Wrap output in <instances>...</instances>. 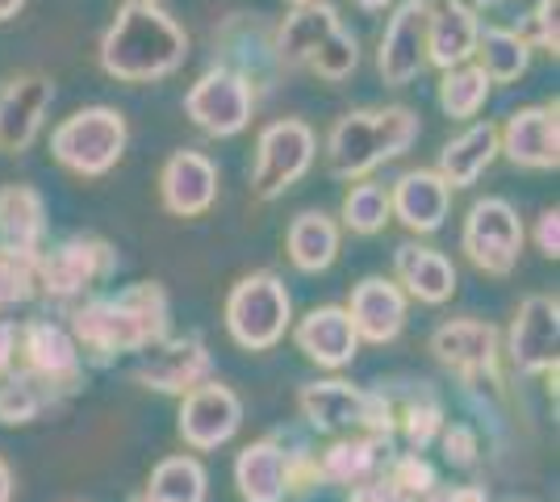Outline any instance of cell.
I'll return each mask as SVG.
<instances>
[{
	"label": "cell",
	"mask_w": 560,
	"mask_h": 502,
	"mask_svg": "<svg viewBox=\"0 0 560 502\" xmlns=\"http://www.w3.org/2000/svg\"><path fill=\"white\" fill-rule=\"evenodd\" d=\"M172 306L167 289L160 281H139L121 289L117 297H89L71 311V339L80 357L89 352L96 364H109L117 357H135L167 339Z\"/></svg>",
	"instance_id": "6da1fadb"
},
{
	"label": "cell",
	"mask_w": 560,
	"mask_h": 502,
	"mask_svg": "<svg viewBox=\"0 0 560 502\" xmlns=\"http://www.w3.org/2000/svg\"><path fill=\"white\" fill-rule=\"evenodd\" d=\"M188 59V34L160 4L126 0L101 38V68L121 84H151L180 72Z\"/></svg>",
	"instance_id": "7a4b0ae2"
},
{
	"label": "cell",
	"mask_w": 560,
	"mask_h": 502,
	"mask_svg": "<svg viewBox=\"0 0 560 502\" xmlns=\"http://www.w3.org/2000/svg\"><path fill=\"white\" fill-rule=\"evenodd\" d=\"M419 114L406 105L385 109H351L330 126L327 135V167L339 180H360L376 164L406 155L419 139Z\"/></svg>",
	"instance_id": "3957f363"
},
{
	"label": "cell",
	"mask_w": 560,
	"mask_h": 502,
	"mask_svg": "<svg viewBox=\"0 0 560 502\" xmlns=\"http://www.w3.org/2000/svg\"><path fill=\"white\" fill-rule=\"evenodd\" d=\"M298 410L318 435H376L394 444V410L385 389H360L351 382H305Z\"/></svg>",
	"instance_id": "277c9868"
},
{
	"label": "cell",
	"mask_w": 560,
	"mask_h": 502,
	"mask_svg": "<svg viewBox=\"0 0 560 502\" xmlns=\"http://www.w3.org/2000/svg\"><path fill=\"white\" fill-rule=\"evenodd\" d=\"M234 486L243 502H293L323 486L314 453H284L280 435H259L234 456Z\"/></svg>",
	"instance_id": "5b68a950"
},
{
	"label": "cell",
	"mask_w": 560,
	"mask_h": 502,
	"mask_svg": "<svg viewBox=\"0 0 560 502\" xmlns=\"http://www.w3.org/2000/svg\"><path fill=\"white\" fill-rule=\"evenodd\" d=\"M130 143V126L126 114H117L109 105H89L75 109L50 130V155L55 164H63L75 176H105L114 172L117 160L126 155Z\"/></svg>",
	"instance_id": "8992f818"
},
{
	"label": "cell",
	"mask_w": 560,
	"mask_h": 502,
	"mask_svg": "<svg viewBox=\"0 0 560 502\" xmlns=\"http://www.w3.org/2000/svg\"><path fill=\"white\" fill-rule=\"evenodd\" d=\"M293 327V297L277 272H247L226 293V331L247 352L277 348Z\"/></svg>",
	"instance_id": "52a82bcc"
},
{
	"label": "cell",
	"mask_w": 560,
	"mask_h": 502,
	"mask_svg": "<svg viewBox=\"0 0 560 502\" xmlns=\"http://www.w3.org/2000/svg\"><path fill=\"white\" fill-rule=\"evenodd\" d=\"M117 272V247L101 235H68L50 252H38V293L50 302H75L101 289Z\"/></svg>",
	"instance_id": "ba28073f"
},
{
	"label": "cell",
	"mask_w": 560,
	"mask_h": 502,
	"mask_svg": "<svg viewBox=\"0 0 560 502\" xmlns=\"http://www.w3.org/2000/svg\"><path fill=\"white\" fill-rule=\"evenodd\" d=\"M318 155V139L302 118H280L259 130L256 167H252V192L259 201H277L284 189L302 180Z\"/></svg>",
	"instance_id": "9c48e42d"
},
{
	"label": "cell",
	"mask_w": 560,
	"mask_h": 502,
	"mask_svg": "<svg viewBox=\"0 0 560 502\" xmlns=\"http://www.w3.org/2000/svg\"><path fill=\"white\" fill-rule=\"evenodd\" d=\"M460 252H465L477 272L511 277L514 264H518V252H523V222H518L511 201H502V197L472 201L465 231H460Z\"/></svg>",
	"instance_id": "30bf717a"
},
{
	"label": "cell",
	"mask_w": 560,
	"mask_h": 502,
	"mask_svg": "<svg viewBox=\"0 0 560 502\" xmlns=\"http://www.w3.org/2000/svg\"><path fill=\"white\" fill-rule=\"evenodd\" d=\"M185 114L192 118V126H201L213 139H234L252 126L256 89L238 72L213 63L210 72L197 75V84L185 93Z\"/></svg>",
	"instance_id": "8fae6325"
},
{
	"label": "cell",
	"mask_w": 560,
	"mask_h": 502,
	"mask_svg": "<svg viewBox=\"0 0 560 502\" xmlns=\"http://www.w3.org/2000/svg\"><path fill=\"white\" fill-rule=\"evenodd\" d=\"M431 357L444 364L452 377L465 385H498V360H502V335L481 318H447L431 331Z\"/></svg>",
	"instance_id": "7c38bea8"
},
{
	"label": "cell",
	"mask_w": 560,
	"mask_h": 502,
	"mask_svg": "<svg viewBox=\"0 0 560 502\" xmlns=\"http://www.w3.org/2000/svg\"><path fill=\"white\" fill-rule=\"evenodd\" d=\"M130 377L142 389H155L167 398H185L197 385L213 382V357L201 335H167L155 348H147L142 360L130 369Z\"/></svg>",
	"instance_id": "4fadbf2b"
},
{
	"label": "cell",
	"mask_w": 560,
	"mask_h": 502,
	"mask_svg": "<svg viewBox=\"0 0 560 502\" xmlns=\"http://www.w3.org/2000/svg\"><path fill=\"white\" fill-rule=\"evenodd\" d=\"M560 348V302L552 293H527L514 311L511 335H506V357L518 377L557 373Z\"/></svg>",
	"instance_id": "5bb4252c"
},
{
	"label": "cell",
	"mask_w": 560,
	"mask_h": 502,
	"mask_svg": "<svg viewBox=\"0 0 560 502\" xmlns=\"http://www.w3.org/2000/svg\"><path fill=\"white\" fill-rule=\"evenodd\" d=\"M238 428H243V402H238V394L231 385L206 382L180 398L176 431H180V440L192 453H213V448L231 444Z\"/></svg>",
	"instance_id": "9a60e30c"
},
{
	"label": "cell",
	"mask_w": 560,
	"mask_h": 502,
	"mask_svg": "<svg viewBox=\"0 0 560 502\" xmlns=\"http://www.w3.org/2000/svg\"><path fill=\"white\" fill-rule=\"evenodd\" d=\"M18 364L38 373L43 382L59 385L68 398L84 385V357L75 339L68 327L50 318H30L25 327H18Z\"/></svg>",
	"instance_id": "2e32d148"
},
{
	"label": "cell",
	"mask_w": 560,
	"mask_h": 502,
	"mask_svg": "<svg viewBox=\"0 0 560 502\" xmlns=\"http://www.w3.org/2000/svg\"><path fill=\"white\" fill-rule=\"evenodd\" d=\"M557 101L544 105H523L514 109L506 126H498V151H506V160L532 172H548L560 164V118Z\"/></svg>",
	"instance_id": "e0dca14e"
},
{
	"label": "cell",
	"mask_w": 560,
	"mask_h": 502,
	"mask_svg": "<svg viewBox=\"0 0 560 502\" xmlns=\"http://www.w3.org/2000/svg\"><path fill=\"white\" fill-rule=\"evenodd\" d=\"M160 201L167 214L201 218L218 201V164L206 151H172L160 172Z\"/></svg>",
	"instance_id": "ac0fdd59"
},
{
	"label": "cell",
	"mask_w": 560,
	"mask_h": 502,
	"mask_svg": "<svg viewBox=\"0 0 560 502\" xmlns=\"http://www.w3.org/2000/svg\"><path fill=\"white\" fill-rule=\"evenodd\" d=\"M427 68V9L406 0L397 4L385 34H381V50H376V72L389 89L410 84L415 75Z\"/></svg>",
	"instance_id": "d6986e66"
},
{
	"label": "cell",
	"mask_w": 560,
	"mask_h": 502,
	"mask_svg": "<svg viewBox=\"0 0 560 502\" xmlns=\"http://www.w3.org/2000/svg\"><path fill=\"white\" fill-rule=\"evenodd\" d=\"M50 101H55V84L47 75H18L0 89V151L4 155H22L38 139Z\"/></svg>",
	"instance_id": "ffe728a7"
},
{
	"label": "cell",
	"mask_w": 560,
	"mask_h": 502,
	"mask_svg": "<svg viewBox=\"0 0 560 502\" xmlns=\"http://www.w3.org/2000/svg\"><path fill=\"white\" fill-rule=\"evenodd\" d=\"M389 210L410 235H435L452 210V189L435 167H410L389 185Z\"/></svg>",
	"instance_id": "44dd1931"
},
{
	"label": "cell",
	"mask_w": 560,
	"mask_h": 502,
	"mask_svg": "<svg viewBox=\"0 0 560 502\" xmlns=\"http://www.w3.org/2000/svg\"><path fill=\"white\" fill-rule=\"evenodd\" d=\"M343 311L360 343H394L406 327V293L394 285V277H364L351 289V302Z\"/></svg>",
	"instance_id": "7402d4cb"
},
{
	"label": "cell",
	"mask_w": 560,
	"mask_h": 502,
	"mask_svg": "<svg viewBox=\"0 0 560 502\" xmlns=\"http://www.w3.org/2000/svg\"><path fill=\"white\" fill-rule=\"evenodd\" d=\"M394 285L422 306H444V302H452L460 277H456V264L447 260L440 247L401 243L394 252Z\"/></svg>",
	"instance_id": "603a6c76"
},
{
	"label": "cell",
	"mask_w": 560,
	"mask_h": 502,
	"mask_svg": "<svg viewBox=\"0 0 560 502\" xmlns=\"http://www.w3.org/2000/svg\"><path fill=\"white\" fill-rule=\"evenodd\" d=\"M293 343L318 369H348L351 360L360 357V335H355L343 306H314L293 327Z\"/></svg>",
	"instance_id": "cb8c5ba5"
},
{
	"label": "cell",
	"mask_w": 560,
	"mask_h": 502,
	"mask_svg": "<svg viewBox=\"0 0 560 502\" xmlns=\"http://www.w3.org/2000/svg\"><path fill=\"white\" fill-rule=\"evenodd\" d=\"M339 25H343V17H339V9L327 4V0L305 4V9H293V13L272 30V55H277V68L280 72L310 68L314 50L323 47Z\"/></svg>",
	"instance_id": "d4e9b609"
},
{
	"label": "cell",
	"mask_w": 560,
	"mask_h": 502,
	"mask_svg": "<svg viewBox=\"0 0 560 502\" xmlns=\"http://www.w3.org/2000/svg\"><path fill=\"white\" fill-rule=\"evenodd\" d=\"M477 38H481V22H477V9L472 4L452 0L447 9L427 13V63H435L440 72L472 63Z\"/></svg>",
	"instance_id": "484cf974"
},
{
	"label": "cell",
	"mask_w": 560,
	"mask_h": 502,
	"mask_svg": "<svg viewBox=\"0 0 560 502\" xmlns=\"http://www.w3.org/2000/svg\"><path fill=\"white\" fill-rule=\"evenodd\" d=\"M385 453H389V444L376 440V435H339V440H330L323 453H314V465H318L323 486L355 490V486L376 478Z\"/></svg>",
	"instance_id": "4316f807"
},
{
	"label": "cell",
	"mask_w": 560,
	"mask_h": 502,
	"mask_svg": "<svg viewBox=\"0 0 560 502\" xmlns=\"http://www.w3.org/2000/svg\"><path fill=\"white\" fill-rule=\"evenodd\" d=\"M385 398H389V410H394V435H401L410 444V453H422V448H431L440 440V431L447 423V410L444 398L435 394V385L415 382L406 394H389L385 389Z\"/></svg>",
	"instance_id": "83f0119b"
},
{
	"label": "cell",
	"mask_w": 560,
	"mask_h": 502,
	"mask_svg": "<svg viewBox=\"0 0 560 502\" xmlns=\"http://www.w3.org/2000/svg\"><path fill=\"white\" fill-rule=\"evenodd\" d=\"M498 160V126L493 121H472L452 143L440 151V180L447 189H468L486 167Z\"/></svg>",
	"instance_id": "f1b7e54d"
},
{
	"label": "cell",
	"mask_w": 560,
	"mask_h": 502,
	"mask_svg": "<svg viewBox=\"0 0 560 502\" xmlns=\"http://www.w3.org/2000/svg\"><path fill=\"white\" fill-rule=\"evenodd\" d=\"M47 240V201L34 185L0 189V243L18 252H43Z\"/></svg>",
	"instance_id": "f546056e"
},
{
	"label": "cell",
	"mask_w": 560,
	"mask_h": 502,
	"mask_svg": "<svg viewBox=\"0 0 560 502\" xmlns=\"http://www.w3.org/2000/svg\"><path fill=\"white\" fill-rule=\"evenodd\" d=\"M284 252L298 272H327L339 256V222L327 210H302L284 231Z\"/></svg>",
	"instance_id": "4dcf8cb0"
},
{
	"label": "cell",
	"mask_w": 560,
	"mask_h": 502,
	"mask_svg": "<svg viewBox=\"0 0 560 502\" xmlns=\"http://www.w3.org/2000/svg\"><path fill=\"white\" fill-rule=\"evenodd\" d=\"M68 394L59 385L43 382L38 373H30L22 364H13L9 377H0V423L4 428H25L34 423L43 410L59 407Z\"/></svg>",
	"instance_id": "1f68e13d"
},
{
	"label": "cell",
	"mask_w": 560,
	"mask_h": 502,
	"mask_svg": "<svg viewBox=\"0 0 560 502\" xmlns=\"http://www.w3.org/2000/svg\"><path fill=\"white\" fill-rule=\"evenodd\" d=\"M206 494H210V474H206V465H201L197 456L176 453V456H164V460L151 469L142 494L130 502H206Z\"/></svg>",
	"instance_id": "d6a6232c"
},
{
	"label": "cell",
	"mask_w": 560,
	"mask_h": 502,
	"mask_svg": "<svg viewBox=\"0 0 560 502\" xmlns=\"http://www.w3.org/2000/svg\"><path fill=\"white\" fill-rule=\"evenodd\" d=\"M477 68L486 72L490 84H514L518 75L527 72L532 63V47L518 30H506V25H481V38H477V50H472Z\"/></svg>",
	"instance_id": "836d02e7"
},
{
	"label": "cell",
	"mask_w": 560,
	"mask_h": 502,
	"mask_svg": "<svg viewBox=\"0 0 560 502\" xmlns=\"http://www.w3.org/2000/svg\"><path fill=\"white\" fill-rule=\"evenodd\" d=\"M376 486L389 494L394 502H422L440 478H435V469H431V460L422 453H397V456H385L381 460V469H376Z\"/></svg>",
	"instance_id": "e575fe53"
},
{
	"label": "cell",
	"mask_w": 560,
	"mask_h": 502,
	"mask_svg": "<svg viewBox=\"0 0 560 502\" xmlns=\"http://www.w3.org/2000/svg\"><path fill=\"white\" fill-rule=\"evenodd\" d=\"M339 218L351 235H376L385 231V222L394 218L389 210V185L381 180H360L343 192V206H339Z\"/></svg>",
	"instance_id": "d590c367"
},
{
	"label": "cell",
	"mask_w": 560,
	"mask_h": 502,
	"mask_svg": "<svg viewBox=\"0 0 560 502\" xmlns=\"http://www.w3.org/2000/svg\"><path fill=\"white\" fill-rule=\"evenodd\" d=\"M490 80L477 63H460V68H447L440 80V105H444L447 118H477L481 105L490 101Z\"/></svg>",
	"instance_id": "8d00e7d4"
},
{
	"label": "cell",
	"mask_w": 560,
	"mask_h": 502,
	"mask_svg": "<svg viewBox=\"0 0 560 502\" xmlns=\"http://www.w3.org/2000/svg\"><path fill=\"white\" fill-rule=\"evenodd\" d=\"M38 293V252H18L0 243V314L25 306Z\"/></svg>",
	"instance_id": "74e56055"
},
{
	"label": "cell",
	"mask_w": 560,
	"mask_h": 502,
	"mask_svg": "<svg viewBox=\"0 0 560 502\" xmlns=\"http://www.w3.org/2000/svg\"><path fill=\"white\" fill-rule=\"evenodd\" d=\"M360 68V43H355V34L351 30H335L323 47L314 50V59H310V72L330 80V84H339V80H348L351 72Z\"/></svg>",
	"instance_id": "f35d334b"
},
{
	"label": "cell",
	"mask_w": 560,
	"mask_h": 502,
	"mask_svg": "<svg viewBox=\"0 0 560 502\" xmlns=\"http://www.w3.org/2000/svg\"><path fill=\"white\" fill-rule=\"evenodd\" d=\"M527 47L532 50H548L557 55L560 50V0H536L532 17H527Z\"/></svg>",
	"instance_id": "ab89813d"
},
{
	"label": "cell",
	"mask_w": 560,
	"mask_h": 502,
	"mask_svg": "<svg viewBox=\"0 0 560 502\" xmlns=\"http://www.w3.org/2000/svg\"><path fill=\"white\" fill-rule=\"evenodd\" d=\"M440 444H444V460L452 469H472L481 460V440H477L472 423H444Z\"/></svg>",
	"instance_id": "60d3db41"
},
{
	"label": "cell",
	"mask_w": 560,
	"mask_h": 502,
	"mask_svg": "<svg viewBox=\"0 0 560 502\" xmlns=\"http://www.w3.org/2000/svg\"><path fill=\"white\" fill-rule=\"evenodd\" d=\"M536 247H539V256H548V260H557V256H560V210H557V206L539 210V218H536Z\"/></svg>",
	"instance_id": "b9f144b4"
},
{
	"label": "cell",
	"mask_w": 560,
	"mask_h": 502,
	"mask_svg": "<svg viewBox=\"0 0 560 502\" xmlns=\"http://www.w3.org/2000/svg\"><path fill=\"white\" fill-rule=\"evenodd\" d=\"M422 502H490V494H486V486H472V481H468V486H452V490H447V486H435Z\"/></svg>",
	"instance_id": "7bdbcfd3"
},
{
	"label": "cell",
	"mask_w": 560,
	"mask_h": 502,
	"mask_svg": "<svg viewBox=\"0 0 560 502\" xmlns=\"http://www.w3.org/2000/svg\"><path fill=\"white\" fill-rule=\"evenodd\" d=\"M18 364V323L0 318V377H9Z\"/></svg>",
	"instance_id": "ee69618b"
},
{
	"label": "cell",
	"mask_w": 560,
	"mask_h": 502,
	"mask_svg": "<svg viewBox=\"0 0 560 502\" xmlns=\"http://www.w3.org/2000/svg\"><path fill=\"white\" fill-rule=\"evenodd\" d=\"M348 502H394L376 481H364V486H355V490H348Z\"/></svg>",
	"instance_id": "f6af8a7d"
},
{
	"label": "cell",
	"mask_w": 560,
	"mask_h": 502,
	"mask_svg": "<svg viewBox=\"0 0 560 502\" xmlns=\"http://www.w3.org/2000/svg\"><path fill=\"white\" fill-rule=\"evenodd\" d=\"M0 502H13V469L4 456H0Z\"/></svg>",
	"instance_id": "bcb514c9"
},
{
	"label": "cell",
	"mask_w": 560,
	"mask_h": 502,
	"mask_svg": "<svg viewBox=\"0 0 560 502\" xmlns=\"http://www.w3.org/2000/svg\"><path fill=\"white\" fill-rule=\"evenodd\" d=\"M25 9V0H0V22H9V17H18Z\"/></svg>",
	"instance_id": "7dc6e473"
},
{
	"label": "cell",
	"mask_w": 560,
	"mask_h": 502,
	"mask_svg": "<svg viewBox=\"0 0 560 502\" xmlns=\"http://www.w3.org/2000/svg\"><path fill=\"white\" fill-rule=\"evenodd\" d=\"M355 4H360V9H369V13H381V9H385V4H394V0H355Z\"/></svg>",
	"instance_id": "c3c4849f"
},
{
	"label": "cell",
	"mask_w": 560,
	"mask_h": 502,
	"mask_svg": "<svg viewBox=\"0 0 560 502\" xmlns=\"http://www.w3.org/2000/svg\"><path fill=\"white\" fill-rule=\"evenodd\" d=\"M415 4H422V9H427V13H435V9H447V4H452V0H415Z\"/></svg>",
	"instance_id": "681fc988"
},
{
	"label": "cell",
	"mask_w": 560,
	"mask_h": 502,
	"mask_svg": "<svg viewBox=\"0 0 560 502\" xmlns=\"http://www.w3.org/2000/svg\"><path fill=\"white\" fill-rule=\"evenodd\" d=\"M486 4H502V0H472V9H486Z\"/></svg>",
	"instance_id": "f907efd6"
},
{
	"label": "cell",
	"mask_w": 560,
	"mask_h": 502,
	"mask_svg": "<svg viewBox=\"0 0 560 502\" xmlns=\"http://www.w3.org/2000/svg\"><path fill=\"white\" fill-rule=\"evenodd\" d=\"M289 4H293V9H305V4H318V0H289Z\"/></svg>",
	"instance_id": "816d5d0a"
},
{
	"label": "cell",
	"mask_w": 560,
	"mask_h": 502,
	"mask_svg": "<svg viewBox=\"0 0 560 502\" xmlns=\"http://www.w3.org/2000/svg\"><path fill=\"white\" fill-rule=\"evenodd\" d=\"M139 4H160V0H139Z\"/></svg>",
	"instance_id": "f5cc1de1"
},
{
	"label": "cell",
	"mask_w": 560,
	"mask_h": 502,
	"mask_svg": "<svg viewBox=\"0 0 560 502\" xmlns=\"http://www.w3.org/2000/svg\"><path fill=\"white\" fill-rule=\"evenodd\" d=\"M511 502H536V499H511Z\"/></svg>",
	"instance_id": "db71d44e"
}]
</instances>
